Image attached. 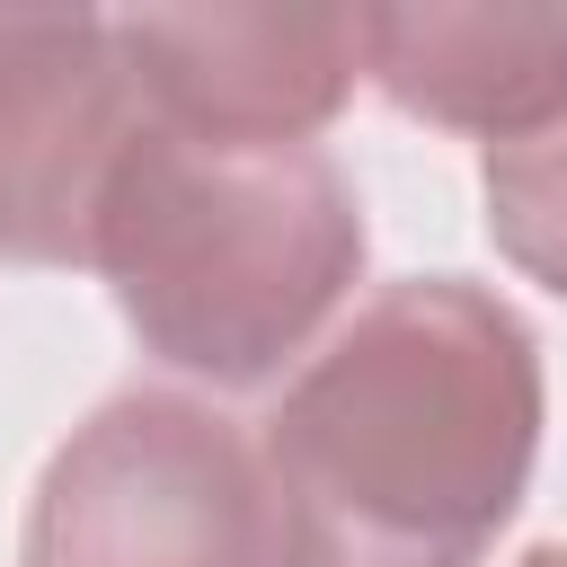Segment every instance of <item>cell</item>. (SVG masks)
I'll use <instances>...</instances> for the list:
<instances>
[{
  "label": "cell",
  "instance_id": "obj_1",
  "mask_svg": "<svg viewBox=\"0 0 567 567\" xmlns=\"http://www.w3.org/2000/svg\"><path fill=\"white\" fill-rule=\"evenodd\" d=\"M540 443V363L478 284H390L266 416L275 567H478Z\"/></svg>",
  "mask_w": 567,
  "mask_h": 567
},
{
  "label": "cell",
  "instance_id": "obj_2",
  "mask_svg": "<svg viewBox=\"0 0 567 567\" xmlns=\"http://www.w3.org/2000/svg\"><path fill=\"white\" fill-rule=\"evenodd\" d=\"M89 257L151 354L204 381H266L354 284L363 221L310 142L230 151L151 115L115 159Z\"/></svg>",
  "mask_w": 567,
  "mask_h": 567
},
{
  "label": "cell",
  "instance_id": "obj_3",
  "mask_svg": "<svg viewBox=\"0 0 567 567\" xmlns=\"http://www.w3.org/2000/svg\"><path fill=\"white\" fill-rule=\"evenodd\" d=\"M27 567H275L266 470L213 408L133 390L53 452Z\"/></svg>",
  "mask_w": 567,
  "mask_h": 567
},
{
  "label": "cell",
  "instance_id": "obj_4",
  "mask_svg": "<svg viewBox=\"0 0 567 567\" xmlns=\"http://www.w3.org/2000/svg\"><path fill=\"white\" fill-rule=\"evenodd\" d=\"M151 124L106 18H0V257L71 266L97 248L115 159Z\"/></svg>",
  "mask_w": 567,
  "mask_h": 567
},
{
  "label": "cell",
  "instance_id": "obj_5",
  "mask_svg": "<svg viewBox=\"0 0 567 567\" xmlns=\"http://www.w3.org/2000/svg\"><path fill=\"white\" fill-rule=\"evenodd\" d=\"M142 106L186 142L230 151H292L310 124L337 115L363 18L346 9H151L115 27Z\"/></svg>",
  "mask_w": 567,
  "mask_h": 567
},
{
  "label": "cell",
  "instance_id": "obj_6",
  "mask_svg": "<svg viewBox=\"0 0 567 567\" xmlns=\"http://www.w3.org/2000/svg\"><path fill=\"white\" fill-rule=\"evenodd\" d=\"M363 62L425 124L523 142L567 115V9H363Z\"/></svg>",
  "mask_w": 567,
  "mask_h": 567
},
{
  "label": "cell",
  "instance_id": "obj_7",
  "mask_svg": "<svg viewBox=\"0 0 567 567\" xmlns=\"http://www.w3.org/2000/svg\"><path fill=\"white\" fill-rule=\"evenodd\" d=\"M487 230L523 275L567 292V115L487 151Z\"/></svg>",
  "mask_w": 567,
  "mask_h": 567
},
{
  "label": "cell",
  "instance_id": "obj_8",
  "mask_svg": "<svg viewBox=\"0 0 567 567\" xmlns=\"http://www.w3.org/2000/svg\"><path fill=\"white\" fill-rule=\"evenodd\" d=\"M523 567H567V549H532V558H523Z\"/></svg>",
  "mask_w": 567,
  "mask_h": 567
}]
</instances>
